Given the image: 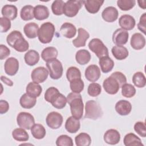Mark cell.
Instances as JSON below:
<instances>
[{
  "label": "cell",
  "mask_w": 146,
  "mask_h": 146,
  "mask_svg": "<svg viewBox=\"0 0 146 146\" xmlns=\"http://www.w3.org/2000/svg\"><path fill=\"white\" fill-rule=\"evenodd\" d=\"M137 3L140 7L143 9H145L146 8V1L145 0H141V1H137Z\"/></svg>",
  "instance_id": "cell-56"
},
{
  "label": "cell",
  "mask_w": 146,
  "mask_h": 146,
  "mask_svg": "<svg viewBox=\"0 0 146 146\" xmlns=\"http://www.w3.org/2000/svg\"><path fill=\"white\" fill-rule=\"evenodd\" d=\"M145 25H146V13H143L140 18L139 22L137 24V28L138 29L141 31L144 34H146V30H145Z\"/></svg>",
  "instance_id": "cell-52"
},
{
  "label": "cell",
  "mask_w": 146,
  "mask_h": 146,
  "mask_svg": "<svg viewBox=\"0 0 146 146\" xmlns=\"http://www.w3.org/2000/svg\"><path fill=\"white\" fill-rule=\"evenodd\" d=\"M136 89L131 84L125 83L121 87V94L123 96L130 98L136 94Z\"/></svg>",
  "instance_id": "cell-42"
},
{
  "label": "cell",
  "mask_w": 146,
  "mask_h": 146,
  "mask_svg": "<svg viewBox=\"0 0 146 146\" xmlns=\"http://www.w3.org/2000/svg\"><path fill=\"white\" fill-rule=\"evenodd\" d=\"M104 1L100 0H86L84 1L83 5L86 10L91 14H95L98 13Z\"/></svg>",
  "instance_id": "cell-23"
},
{
  "label": "cell",
  "mask_w": 146,
  "mask_h": 146,
  "mask_svg": "<svg viewBox=\"0 0 146 146\" xmlns=\"http://www.w3.org/2000/svg\"><path fill=\"white\" fill-rule=\"evenodd\" d=\"M10 20L5 17L0 18V31L1 33H6L11 28Z\"/></svg>",
  "instance_id": "cell-50"
},
{
  "label": "cell",
  "mask_w": 146,
  "mask_h": 146,
  "mask_svg": "<svg viewBox=\"0 0 146 146\" xmlns=\"http://www.w3.org/2000/svg\"><path fill=\"white\" fill-rule=\"evenodd\" d=\"M56 145L57 146H72L74 143L71 137L67 135H62L56 139Z\"/></svg>",
  "instance_id": "cell-46"
},
{
  "label": "cell",
  "mask_w": 146,
  "mask_h": 146,
  "mask_svg": "<svg viewBox=\"0 0 146 146\" xmlns=\"http://www.w3.org/2000/svg\"><path fill=\"white\" fill-rule=\"evenodd\" d=\"M48 73V70L45 67H38L32 71L31 78L35 83H42L47 79Z\"/></svg>",
  "instance_id": "cell-11"
},
{
  "label": "cell",
  "mask_w": 146,
  "mask_h": 146,
  "mask_svg": "<svg viewBox=\"0 0 146 146\" xmlns=\"http://www.w3.org/2000/svg\"><path fill=\"white\" fill-rule=\"evenodd\" d=\"M1 13L3 17L7 18L10 20H14L17 17V7L13 5H5L1 10Z\"/></svg>",
  "instance_id": "cell-25"
},
{
  "label": "cell",
  "mask_w": 146,
  "mask_h": 146,
  "mask_svg": "<svg viewBox=\"0 0 146 146\" xmlns=\"http://www.w3.org/2000/svg\"><path fill=\"white\" fill-rule=\"evenodd\" d=\"M17 122L19 127L29 130L35 124V120L31 113L26 112H21L17 115Z\"/></svg>",
  "instance_id": "cell-8"
},
{
  "label": "cell",
  "mask_w": 146,
  "mask_h": 146,
  "mask_svg": "<svg viewBox=\"0 0 146 146\" xmlns=\"http://www.w3.org/2000/svg\"><path fill=\"white\" fill-rule=\"evenodd\" d=\"M12 136L14 139L18 141H26L29 139L28 133L22 128L14 129L12 132Z\"/></svg>",
  "instance_id": "cell-38"
},
{
  "label": "cell",
  "mask_w": 146,
  "mask_h": 146,
  "mask_svg": "<svg viewBox=\"0 0 146 146\" xmlns=\"http://www.w3.org/2000/svg\"><path fill=\"white\" fill-rule=\"evenodd\" d=\"M65 2L62 0L54 1L51 5V10L54 14L61 15L63 14V7Z\"/></svg>",
  "instance_id": "cell-44"
},
{
  "label": "cell",
  "mask_w": 146,
  "mask_h": 146,
  "mask_svg": "<svg viewBox=\"0 0 146 146\" xmlns=\"http://www.w3.org/2000/svg\"><path fill=\"white\" fill-rule=\"evenodd\" d=\"M123 143L125 146H144L141 139L133 133L127 134L124 137Z\"/></svg>",
  "instance_id": "cell-31"
},
{
  "label": "cell",
  "mask_w": 146,
  "mask_h": 146,
  "mask_svg": "<svg viewBox=\"0 0 146 146\" xmlns=\"http://www.w3.org/2000/svg\"><path fill=\"white\" fill-rule=\"evenodd\" d=\"M115 110L120 115L125 116L131 112L132 105L128 100H120L116 103Z\"/></svg>",
  "instance_id": "cell-19"
},
{
  "label": "cell",
  "mask_w": 146,
  "mask_h": 146,
  "mask_svg": "<svg viewBox=\"0 0 146 146\" xmlns=\"http://www.w3.org/2000/svg\"><path fill=\"white\" fill-rule=\"evenodd\" d=\"M66 78L70 82L74 79L81 78L80 71L76 67H70L66 71Z\"/></svg>",
  "instance_id": "cell-41"
},
{
  "label": "cell",
  "mask_w": 146,
  "mask_h": 146,
  "mask_svg": "<svg viewBox=\"0 0 146 146\" xmlns=\"http://www.w3.org/2000/svg\"><path fill=\"white\" fill-rule=\"evenodd\" d=\"M136 3L135 0H118L117 5L119 8L123 11H128L132 9Z\"/></svg>",
  "instance_id": "cell-45"
},
{
  "label": "cell",
  "mask_w": 146,
  "mask_h": 146,
  "mask_svg": "<svg viewBox=\"0 0 146 146\" xmlns=\"http://www.w3.org/2000/svg\"><path fill=\"white\" fill-rule=\"evenodd\" d=\"M88 47L99 58L108 56V48L105 46L102 40L99 38L91 39L88 43Z\"/></svg>",
  "instance_id": "cell-5"
},
{
  "label": "cell",
  "mask_w": 146,
  "mask_h": 146,
  "mask_svg": "<svg viewBox=\"0 0 146 146\" xmlns=\"http://www.w3.org/2000/svg\"><path fill=\"white\" fill-rule=\"evenodd\" d=\"M103 87L105 91L110 95L117 94L120 87L117 80L111 76L106 78L103 81Z\"/></svg>",
  "instance_id": "cell-10"
},
{
  "label": "cell",
  "mask_w": 146,
  "mask_h": 146,
  "mask_svg": "<svg viewBox=\"0 0 146 146\" xmlns=\"http://www.w3.org/2000/svg\"><path fill=\"white\" fill-rule=\"evenodd\" d=\"M134 130L141 137H145L146 136V126L144 122H136L134 125Z\"/></svg>",
  "instance_id": "cell-49"
},
{
  "label": "cell",
  "mask_w": 146,
  "mask_h": 146,
  "mask_svg": "<svg viewBox=\"0 0 146 146\" xmlns=\"http://www.w3.org/2000/svg\"><path fill=\"white\" fill-rule=\"evenodd\" d=\"M19 62L14 57H10L6 59L4 64L5 73L10 76L15 75L19 70Z\"/></svg>",
  "instance_id": "cell-13"
},
{
  "label": "cell",
  "mask_w": 146,
  "mask_h": 146,
  "mask_svg": "<svg viewBox=\"0 0 146 146\" xmlns=\"http://www.w3.org/2000/svg\"><path fill=\"white\" fill-rule=\"evenodd\" d=\"M1 80H2V82H3L4 83H6L7 85H8V86H12L13 84V82H12L10 79H8L7 78H6V77H5V76H1Z\"/></svg>",
  "instance_id": "cell-55"
},
{
  "label": "cell",
  "mask_w": 146,
  "mask_h": 146,
  "mask_svg": "<svg viewBox=\"0 0 146 146\" xmlns=\"http://www.w3.org/2000/svg\"><path fill=\"white\" fill-rule=\"evenodd\" d=\"M59 93L58 88L54 87H51L48 88L45 92L44 99L48 103H51L55 96Z\"/></svg>",
  "instance_id": "cell-48"
},
{
  "label": "cell",
  "mask_w": 146,
  "mask_h": 146,
  "mask_svg": "<svg viewBox=\"0 0 146 146\" xmlns=\"http://www.w3.org/2000/svg\"><path fill=\"white\" fill-rule=\"evenodd\" d=\"M34 15L36 19L42 21L48 18L50 12L47 7L44 5H38L34 7Z\"/></svg>",
  "instance_id": "cell-24"
},
{
  "label": "cell",
  "mask_w": 146,
  "mask_h": 146,
  "mask_svg": "<svg viewBox=\"0 0 146 146\" xmlns=\"http://www.w3.org/2000/svg\"><path fill=\"white\" fill-rule=\"evenodd\" d=\"M111 76L113 77L117 80V82L120 84V87H121L125 83H126L127 82L126 76L121 72H119V71L114 72L111 75Z\"/></svg>",
  "instance_id": "cell-51"
},
{
  "label": "cell",
  "mask_w": 146,
  "mask_h": 146,
  "mask_svg": "<svg viewBox=\"0 0 146 146\" xmlns=\"http://www.w3.org/2000/svg\"><path fill=\"white\" fill-rule=\"evenodd\" d=\"M130 44L131 47L135 50L143 49L145 45V38L139 33H135L131 36Z\"/></svg>",
  "instance_id": "cell-20"
},
{
  "label": "cell",
  "mask_w": 146,
  "mask_h": 146,
  "mask_svg": "<svg viewBox=\"0 0 146 146\" xmlns=\"http://www.w3.org/2000/svg\"><path fill=\"white\" fill-rule=\"evenodd\" d=\"M103 139L106 143L110 145H115L120 140V134L116 129H110L104 134Z\"/></svg>",
  "instance_id": "cell-16"
},
{
  "label": "cell",
  "mask_w": 146,
  "mask_h": 146,
  "mask_svg": "<svg viewBox=\"0 0 146 146\" xmlns=\"http://www.w3.org/2000/svg\"><path fill=\"white\" fill-rule=\"evenodd\" d=\"M36 103V98L29 96L27 93L23 94L19 100L21 106L26 109H30L34 107Z\"/></svg>",
  "instance_id": "cell-34"
},
{
  "label": "cell",
  "mask_w": 146,
  "mask_h": 146,
  "mask_svg": "<svg viewBox=\"0 0 146 146\" xmlns=\"http://www.w3.org/2000/svg\"><path fill=\"white\" fill-rule=\"evenodd\" d=\"M102 92L101 86L97 83H92L89 84L87 88L88 94L92 97H96Z\"/></svg>",
  "instance_id": "cell-47"
},
{
  "label": "cell",
  "mask_w": 146,
  "mask_h": 146,
  "mask_svg": "<svg viewBox=\"0 0 146 146\" xmlns=\"http://www.w3.org/2000/svg\"><path fill=\"white\" fill-rule=\"evenodd\" d=\"M6 41L7 44L16 51L22 52L28 50L29 44L24 38L19 31L14 30L7 36Z\"/></svg>",
  "instance_id": "cell-2"
},
{
  "label": "cell",
  "mask_w": 146,
  "mask_h": 146,
  "mask_svg": "<svg viewBox=\"0 0 146 146\" xmlns=\"http://www.w3.org/2000/svg\"><path fill=\"white\" fill-rule=\"evenodd\" d=\"M63 119L62 115L55 111L50 112L46 119L47 125L53 129H56L59 128L63 123Z\"/></svg>",
  "instance_id": "cell-9"
},
{
  "label": "cell",
  "mask_w": 146,
  "mask_h": 146,
  "mask_svg": "<svg viewBox=\"0 0 146 146\" xmlns=\"http://www.w3.org/2000/svg\"><path fill=\"white\" fill-rule=\"evenodd\" d=\"M84 3L82 0H69L65 2L63 14L68 17H74L77 15Z\"/></svg>",
  "instance_id": "cell-7"
},
{
  "label": "cell",
  "mask_w": 146,
  "mask_h": 146,
  "mask_svg": "<svg viewBox=\"0 0 146 146\" xmlns=\"http://www.w3.org/2000/svg\"><path fill=\"white\" fill-rule=\"evenodd\" d=\"M119 26L121 29L124 30H132L136 25V21L135 18L128 14H124L121 15L119 19Z\"/></svg>",
  "instance_id": "cell-15"
},
{
  "label": "cell",
  "mask_w": 146,
  "mask_h": 146,
  "mask_svg": "<svg viewBox=\"0 0 146 146\" xmlns=\"http://www.w3.org/2000/svg\"><path fill=\"white\" fill-rule=\"evenodd\" d=\"M46 66L48 70L51 79L57 80L63 75V66L62 63L57 59H54L46 62Z\"/></svg>",
  "instance_id": "cell-6"
},
{
  "label": "cell",
  "mask_w": 146,
  "mask_h": 146,
  "mask_svg": "<svg viewBox=\"0 0 146 146\" xmlns=\"http://www.w3.org/2000/svg\"><path fill=\"white\" fill-rule=\"evenodd\" d=\"M58 51L54 47H47L44 48L41 53V57L45 62H48L54 59H56Z\"/></svg>",
  "instance_id": "cell-33"
},
{
  "label": "cell",
  "mask_w": 146,
  "mask_h": 146,
  "mask_svg": "<svg viewBox=\"0 0 146 146\" xmlns=\"http://www.w3.org/2000/svg\"><path fill=\"white\" fill-rule=\"evenodd\" d=\"M39 54L34 50H29L24 55V59L26 63L30 66H34L39 60Z\"/></svg>",
  "instance_id": "cell-32"
},
{
  "label": "cell",
  "mask_w": 146,
  "mask_h": 146,
  "mask_svg": "<svg viewBox=\"0 0 146 146\" xmlns=\"http://www.w3.org/2000/svg\"><path fill=\"white\" fill-rule=\"evenodd\" d=\"M99 64L102 71L104 73H108L112 71L114 67V62L108 56L99 58Z\"/></svg>",
  "instance_id": "cell-28"
},
{
  "label": "cell",
  "mask_w": 146,
  "mask_h": 146,
  "mask_svg": "<svg viewBox=\"0 0 146 146\" xmlns=\"http://www.w3.org/2000/svg\"><path fill=\"white\" fill-rule=\"evenodd\" d=\"M84 75L87 80L91 82H95L100 77V70L97 65L91 64L86 68Z\"/></svg>",
  "instance_id": "cell-14"
},
{
  "label": "cell",
  "mask_w": 146,
  "mask_h": 146,
  "mask_svg": "<svg viewBox=\"0 0 146 146\" xmlns=\"http://www.w3.org/2000/svg\"><path fill=\"white\" fill-rule=\"evenodd\" d=\"M60 31L64 37L70 39L75 36L76 29L73 24L69 22H65L61 26Z\"/></svg>",
  "instance_id": "cell-22"
},
{
  "label": "cell",
  "mask_w": 146,
  "mask_h": 146,
  "mask_svg": "<svg viewBox=\"0 0 146 146\" xmlns=\"http://www.w3.org/2000/svg\"><path fill=\"white\" fill-rule=\"evenodd\" d=\"M66 98L67 103L70 104L72 116L78 119H81L83 114L84 104L80 93L70 92Z\"/></svg>",
  "instance_id": "cell-1"
},
{
  "label": "cell",
  "mask_w": 146,
  "mask_h": 146,
  "mask_svg": "<svg viewBox=\"0 0 146 146\" xmlns=\"http://www.w3.org/2000/svg\"><path fill=\"white\" fill-rule=\"evenodd\" d=\"M38 30L39 26L35 22L28 23L23 27V31L26 36L30 39H33L38 36Z\"/></svg>",
  "instance_id": "cell-27"
},
{
  "label": "cell",
  "mask_w": 146,
  "mask_h": 146,
  "mask_svg": "<svg viewBox=\"0 0 146 146\" xmlns=\"http://www.w3.org/2000/svg\"><path fill=\"white\" fill-rule=\"evenodd\" d=\"M78 35L76 38L72 40V44L75 47H84L86 46L87 40L90 38V34L87 31L83 28L78 30Z\"/></svg>",
  "instance_id": "cell-18"
},
{
  "label": "cell",
  "mask_w": 146,
  "mask_h": 146,
  "mask_svg": "<svg viewBox=\"0 0 146 146\" xmlns=\"http://www.w3.org/2000/svg\"><path fill=\"white\" fill-rule=\"evenodd\" d=\"M9 109V104L8 102L4 100H0V113L3 114L6 113Z\"/></svg>",
  "instance_id": "cell-54"
},
{
  "label": "cell",
  "mask_w": 146,
  "mask_h": 146,
  "mask_svg": "<svg viewBox=\"0 0 146 146\" xmlns=\"http://www.w3.org/2000/svg\"><path fill=\"white\" fill-rule=\"evenodd\" d=\"M129 38L128 32L122 29H116L112 35L113 43L116 45L122 46L126 44Z\"/></svg>",
  "instance_id": "cell-12"
},
{
  "label": "cell",
  "mask_w": 146,
  "mask_h": 146,
  "mask_svg": "<svg viewBox=\"0 0 146 146\" xmlns=\"http://www.w3.org/2000/svg\"><path fill=\"white\" fill-rule=\"evenodd\" d=\"M55 31V26L51 22L43 23L38 30V38L39 40L43 44L50 43L53 38Z\"/></svg>",
  "instance_id": "cell-3"
},
{
  "label": "cell",
  "mask_w": 146,
  "mask_h": 146,
  "mask_svg": "<svg viewBox=\"0 0 146 146\" xmlns=\"http://www.w3.org/2000/svg\"><path fill=\"white\" fill-rule=\"evenodd\" d=\"M10 54V49L4 44L0 45V59L3 60L7 57Z\"/></svg>",
  "instance_id": "cell-53"
},
{
  "label": "cell",
  "mask_w": 146,
  "mask_h": 146,
  "mask_svg": "<svg viewBox=\"0 0 146 146\" xmlns=\"http://www.w3.org/2000/svg\"><path fill=\"white\" fill-rule=\"evenodd\" d=\"M70 86L72 92L80 93L84 89V84L81 78H79L71 81Z\"/></svg>",
  "instance_id": "cell-43"
},
{
  "label": "cell",
  "mask_w": 146,
  "mask_h": 146,
  "mask_svg": "<svg viewBox=\"0 0 146 146\" xmlns=\"http://www.w3.org/2000/svg\"><path fill=\"white\" fill-rule=\"evenodd\" d=\"M67 103V98L59 92L55 96L50 103L57 109H62L66 106Z\"/></svg>",
  "instance_id": "cell-39"
},
{
  "label": "cell",
  "mask_w": 146,
  "mask_h": 146,
  "mask_svg": "<svg viewBox=\"0 0 146 146\" xmlns=\"http://www.w3.org/2000/svg\"><path fill=\"white\" fill-rule=\"evenodd\" d=\"M75 141L77 146H89L91 143V138L88 133L82 132L75 137Z\"/></svg>",
  "instance_id": "cell-37"
},
{
  "label": "cell",
  "mask_w": 146,
  "mask_h": 146,
  "mask_svg": "<svg viewBox=\"0 0 146 146\" xmlns=\"http://www.w3.org/2000/svg\"><path fill=\"white\" fill-rule=\"evenodd\" d=\"M132 82L138 88H143L146 84V79L144 74L141 72H136L132 76Z\"/></svg>",
  "instance_id": "cell-40"
},
{
  "label": "cell",
  "mask_w": 146,
  "mask_h": 146,
  "mask_svg": "<svg viewBox=\"0 0 146 146\" xmlns=\"http://www.w3.org/2000/svg\"><path fill=\"white\" fill-rule=\"evenodd\" d=\"M34 7L31 5L24 6L21 10L20 16L22 20L27 21L34 18Z\"/></svg>",
  "instance_id": "cell-36"
},
{
  "label": "cell",
  "mask_w": 146,
  "mask_h": 146,
  "mask_svg": "<svg viewBox=\"0 0 146 146\" xmlns=\"http://www.w3.org/2000/svg\"><path fill=\"white\" fill-rule=\"evenodd\" d=\"M26 93L33 98H36L39 97L42 92V87L37 83L34 82L29 83L26 88Z\"/></svg>",
  "instance_id": "cell-30"
},
{
  "label": "cell",
  "mask_w": 146,
  "mask_h": 146,
  "mask_svg": "<svg viewBox=\"0 0 146 146\" xmlns=\"http://www.w3.org/2000/svg\"><path fill=\"white\" fill-rule=\"evenodd\" d=\"M80 127L79 119L71 116L68 117L66 121L65 128L66 131L71 133H76Z\"/></svg>",
  "instance_id": "cell-21"
},
{
  "label": "cell",
  "mask_w": 146,
  "mask_h": 146,
  "mask_svg": "<svg viewBox=\"0 0 146 146\" xmlns=\"http://www.w3.org/2000/svg\"><path fill=\"white\" fill-rule=\"evenodd\" d=\"M33 136L36 139H42L44 137L46 131L44 126L40 124H34L30 129Z\"/></svg>",
  "instance_id": "cell-35"
},
{
  "label": "cell",
  "mask_w": 146,
  "mask_h": 146,
  "mask_svg": "<svg viewBox=\"0 0 146 146\" xmlns=\"http://www.w3.org/2000/svg\"><path fill=\"white\" fill-rule=\"evenodd\" d=\"M113 56L117 60H121L127 58L129 55V52L126 47L123 46L116 45L113 46L111 50Z\"/></svg>",
  "instance_id": "cell-26"
},
{
  "label": "cell",
  "mask_w": 146,
  "mask_h": 146,
  "mask_svg": "<svg viewBox=\"0 0 146 146\" xmlns=\"http://www.w3.org/2000/svg\"><path fill=\"white\" fill-rule=\"evenodd\" d=\"M91 58V56L90 52L86 49L79 50L75 54L76 61L80 65H85L87 64L90 61Z\"/></svg>",
  "instance_id": "cell-29"
},
{
  "label": "cell",
  "mask_w": 146,
  "mask_h": 146,
  "mask_svg": "<svg viewBox=\"0 0 146 146\" xmlns=\"http://www.w3.org/2000/svg\"><path fill=\"white\" fill-rule=\"evenodd\" d=\"M118 15L117 10L113 6H108L105 8L102 13L103 19L107 22H115L117 20Z\"/></svg>",
  "instance_id": "cell-17"
},
{
  "label": "cell",
  "mask_w": 146,
  "mask_h": 146,
  "mask_svg": "<svg viewBox=\"0 0 146 146\" xmlns=\"http://www.w3.org/2000/svg\"><path fill=\"white\" fill-rule=\"evenodd\" d=\"M103 111L100 104L96 101L90 100L86 103L85 115L86 118L96 120L102 117Z\"/></svg>",
  "instance_id": "cell-4"
}]
</instances>
